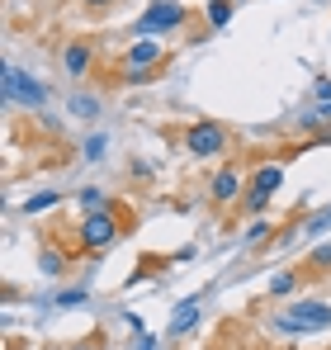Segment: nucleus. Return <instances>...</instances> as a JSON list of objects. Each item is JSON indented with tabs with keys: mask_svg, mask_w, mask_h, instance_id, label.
<instances>
[{
	"mask_svg": "<svg viewBox=\"0 0 331 350\" xmlns=\"http://www.w3.org/2000/svg\"><path fill=\"white\" fill-rule=\"evenodd\" d=\"M279 327H284V332H327L331 308L327 303H298V308H289V312L279 317Z\"/></svg>",
	"mask_w": 331,
	"mask_h": 350,
	"instance_id": "nucleus-1",
	"label": "nucleus"
},
{
	"mask_svg": "<svg viewBox=\"0 0 331 350\" xmlns=\"http://www.w3.org/2000/svg\"><path fill=\"white\" fill-rule=\"evenodd\" d=\"M185 147H189L194 157H218L222 147H227V128H222V123H194V128L185 133Z\"/></svg>",
	"mask_w": 331,
	"mask_h": 350,
	"instance_id": "nucleus-2",
	"label": "nucleus"
},
{
	"mask_svg": "<svg viewBox=\"0 0 331 350\" xmlns=\"http://www.w3.org/2000/svg\"><path fill=\"white\" fill-rule=\"evenodd\" d=\"M185 19V10L175 5V0H161V5H152L142 19H137V29H142V38H152V33H166V29H175Z\"/></svg>",
	"mask_w": 331,
	"mask_h": 350,
	"instance_id": "nucleus-3",
	"label": "nucleus"
},
{
	"mask_svg": "<svg viewBox=\"0 0 331 350\" xmlns=\"http://www.w3.org/2000/svg\"><path fill=\"white\" fill-rule=\"evenodd\" d=\"M81 241H85L90 251H105V246L118 241V223H114L109 213H90V218H85V228H81Z\"/></svg>",
	"mask_w": 331,
	"mask_h": 350,
	"instance_id": "nucleus-4",
	"label": "nucleus"
},
{
	"mask_svg": "<svg viewBox=\"0 0 331 350\" xmlns=\"http://www.w3.org/2000/svg\"><path fill=\"white\" fill-rule=\"evenodd\" d=\"M5 95H10V100H29V105H43V100H48L43 85H38L34 76L14 71V66H5Z\"/></svg>",
	"mask_w": 331,
	"mask_h": 350,
	"instance_id": "nucleus-5",
	"label": "nucleus"
},
{
	"mask_svg": "<svg viewBox=\"0 0 331 350\" xmlns=\"http://www.w3.org/2000/svg\"><path fill=\"white\" fill-rule=\"evenodd\" d=\"M279 180H284V171H279V166H265V171H256V180H251V208H261V204L275 194Z\"/></svg>",
	"mask_w": 331,
	"mask_h": 350,
	"instance_id": "nucleus-6",
	"label": "nucleus"
},
{
	"mask_svg": "<svg viewBox=\"0 0 331 350\" xmlns=\"http://www.w3.org/2000/svg\"><path fill=\"white\" fill-rule=\"evenodd\" d=\"M128 62H133V66H157V62H161V48H157L152 38H142V43L128 53Z\"/></svg>",
	"mask_w": 331,
	"mask_h": 350,
	"instance_id": "nucleus-7",
	"label": "nucleus"
},
{
	"mask_svg": "<svg viewBox=\"0 0 331 350\" xmlns=\"http://www.w3.org/2000/svg\"><path fill=\"white\" fill-rule=\"evenodd\" d=\"M62 66H66L71 76H81V71L90 66V48H85V43H76V48H66V57H62Z\"/></svg>",
	"mask_w": 331,
	"mask_h": 350,
	"instance_id": "nucleus-8",
	"label": "nucleus"
},
{
	"mask_svg": "<svg viewBox=\"0 0 331 350\" xmlns=\"http://www.w3.org/2000/svg\"><path fill=\"white\" fill-rule=\"evenodd\" d=\"M194 317H199V303L189 298V303H180V308H175V317H170V332H189V327H194Z\"/></svg>",
	"mask_w": 331,
	"mask_h": 350,
	"instance_id": "nucleus-9",
	"label": "nucleus"
},
{
	"mask_svg": "<svg viewBox=\"0 0 331 350\" xmlns=\"http://www.w3.org/2000/svg\"><path fill=\"white\" fill-rule=\"evenodd\" d=\"M227 19H232V0H213V5H209V24H227Z\"/></svg>",
	"mask_w": 331,
	"mask_h": 350,
	"instance_id": "nucleus-10",
	"label": "nucleus"
},
{
	"mask_svg": "<svg viewBox=\"0 0 331 350\" xmlns=\"http://www.w3.org/2000/svg\"><path fill=\"white\" fill-rule=\"evenodd\" d=\"M213 194H218V199H232V194H237V175L222 171L218 180H213Z\"/></svg>",
	"mask_w": 331,
	"mask_h": 350,
	"instance_id": "nucleus-11",
	"label": "nucleus"
},
{
	"mask_svg": "<svg viewBox=\"0 0 331 350\" xmlns=\"http://www.w3.org/2000/svg\"><path fill=\"white\" fill-rule=\"evenodd\" d=\"M57 204V194H34L29 204H24V213H38V208H53Z\"/></svg>",
	"mask_w": 331,
	"mask_h": 350,
	"instance_id": "nucleus-12",
	"label": "nucleus"
},
{
	"mask_svg": "<svg viewBox=\"0 0 331 350\" xmlns=\"http://www.w3.org/2000/svg\"><path fill=\"white\" fill-rule=\"evenodd\" d=\"M327 228H331V208H322V213H317V218H313V223H308V237L327 232Z\"/></svg>",
	"mask_w": 331,
	"mask_h": 350,
	"instance_id": "nucleus-13",
	"label": "nucleus"
},
{
	"mask_svg": "<svg viewBox=\"0 0 331 350\" xmlns=\"http://www.w3.org/2000/svg\"><path fill=\"white\" fill-rule=\"evenodd\" d=\"M270 289H275V293H289V289H293V275H275V280H270Z\"/></svg>",
	"mask_w": 331,
	"mask_h": 350,
	"instance_id": "nucleus-14",
	"label": "nucleus"
},
{
	"mask_svg": "<svg viewBox=\"0 0 331 350\" xmlns=\"http://www.w3.org/2000/svg\"><path fill=\"white\" fill-rule=\"evenodd\" d=\"M265 237H270V223H256V228L246 232V241H265Z\"/></svg>",
	"mask_w": 331,
	"mask_h": 350,
	"instance_id": "nucleus-15",
	"label": "nucleus"
},
{
	"mask_svg": "<svg viewBox=\"0 0 331 350\" xmlns=\"http://www.w3.org/2000/svg\"><path fill=\"white\" fill-rule=\"evenodd\" d=\"M313 265H331V246H317V256H313Z\"/></svg>",
	"mask_w": 331,
	"mask_h": 350,
	"instance_id": "nucleus-16",
	"label": "nucleus"
},
{
	"mask_svg": "<svg viewBox=\"0 0 331 350\" xmlns=\"http://www.w3.org/2000/svg\"><path fill=\"white\" fill-rule=\"evenodd\" d=\"M85 5H105V0H85Z\"/></svg>",
	"mask_w": 331,
	"mask_h": 350,
	"instance_id": "nucleus-17",
	"label": "nucleus"
}]
</instances>
